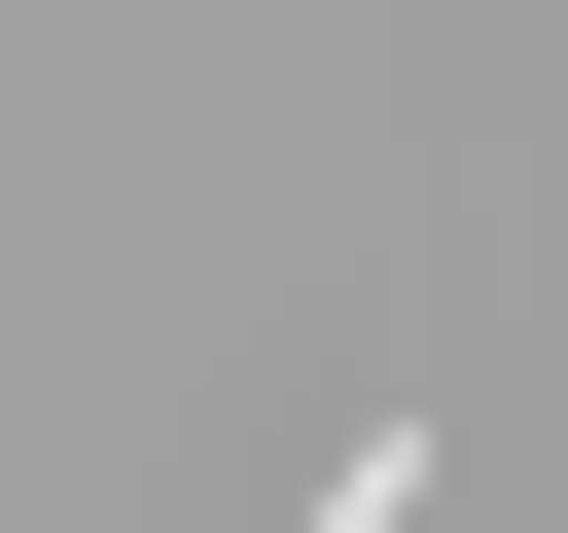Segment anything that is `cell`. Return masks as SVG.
<instances>
[{"instance_id":"6da1fadb","label":"cell","mask_w":568,"mask_h":533,"mask_svg":"<svg viewBox=\"0 0 568 533\" xmlns=\"http://www.w3.org/2000/svg\"><path fill=\"white\" fill-rule=\"evenodd\" d=\"M284 533H426V426H390V462H320V497H284Z\"/></svg>"}]
</instances>
